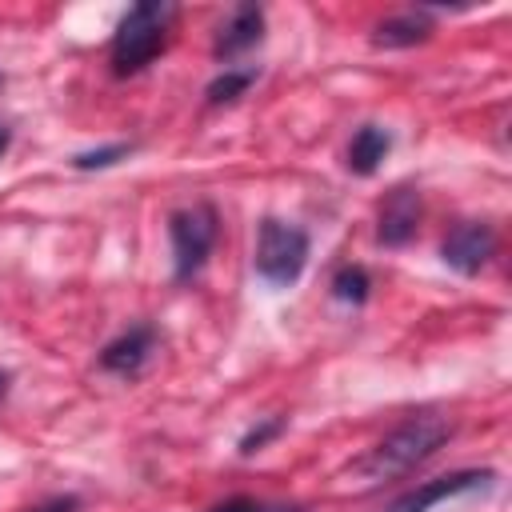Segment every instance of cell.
Listing matches in <instances>:
<instances>
[{
  "mask_svg": "<svg viewBox=\"0 0 512 512\" xmlns=\"http://www.w3.org/2000/svg\"><path fill=\"white\" fill-rule=\"evenodd\" d=\"M452 436V420L440 416V412H416L408 416L404 424H396L360 464L356 472L364 480H392V476H404L412 472L416 464H424L444 440Z\"/></svg>",
  "mask_w": 512,
  "mask_h": 512,
  "instance_id": "1",
  "label": "cell"
},
{
  "mask_svg": "<svg viewBox=\"0 0 512 512\" xmlns=\"http://www.w3.org/2000/svg\"><path fill=\"white\" fill-rule=\"evenodd\" d=\"M172 20H176V8L164 4V0H144V4L128 8L124 20L112 32V44H108L112 72L116 76H136L140 68H148L164 52Z\"/></svg>",
  "mask_w": 512,
  "mask_h": 512,
  "instance_id": "2",
  "label": "cell"
},
{
  "mask_svg": "<svg viewBox=\"0 0 512 512\" xmlns=\"http://www.w3.org/2000/svg\"><path fill=\"white\" fill-rule=\"evenodd\" d=\"M168 240H172V272L176 280H192L216 244V212L208 204H192L168 216Z\"/></svg>",
  "mask_w": 512,
  "mask_h": 512,
  "instance_id": "3",
  "label": "cell"
},
{
  "mask_svg": "<svg viewBox=\"0 0 512 512\" xmlns=\"http://www.w3.org/2000/svg\"><path fill=\"white\" fill-rule=\"evenodd\" d=\"M256 272L268 284H296L304 264H308V236L296 224L284 220H264L256 236Z\"/></svg>",
  "mask_w": 512,
  "mask_h": 512,
  "instance_id": "4",
  "label": "cell"
},
{
  "mask_svg": "<svg viewBox=\"0 0 512 512\" xmlns=\"http://www.w3.org/2000/svg\"><path fill=\"white\" fill-rule=\"evenodd\" d=\"M496 476L488 468H464V472H448V476H436V480H424L420 488L404 492L400 500H392L384 512H428L432 504L440 500H452L460 492H476V488H488Z\"/></svg>",
  "mask_w": 512,
  "mask_h": 512,
  "instance_id": "5",
  "label": "cell"
},
{
  "mask_svg": "<svg viewBox=\"0 0 512 512\" xmlns=\"http://www.w3.org/2000/svg\"><path fill=\"white\" fill-rule=\"evenodd\" d=\"M492 252H496V232L488 224H460L448 232V240L440 248L444 264L464 272V276H476L492 260Z\"/></svg>",
  "mask_w": 512,
  "mask_h": 512,
  "instance_id": "6",
  "label": "cell"
},
{
  "mask_svg": "<svg viewBox=\"0 0 512 512\" xmlns=\"http://www.w3.org/2000/svg\"><path fill=\"white\" fill-rule=\"evenodd\" d=\"M416 224H420V192L416 188H392L380 204L376 240L388 248H400L416 236Z\"/></svg>",
  "mask_w": 512,
  "mask_h": 512,
  "instance_id": "7",
  "label": "cell"
},
{
  "mask_svg": "<svg viewBox=\"0 0 512 512\" xmlns=\"http://www.w3.org/2000/svg\"><path fill=\"white\" fill-rule=\"evenodd\" d=\"M156 352V328L152 324H132L128 332H120L112 344H104L100 352V368L112 376H136L148 356Z\"/></svg>",
  "mask_w": 512,
  "mask_h": 512,
  "instance_id": "8",
  "label": "cell"
},
{
  "mask_svg": "<svg viewBox=\"0 0 512 512\" xmlns=\"http://www.w3.org/2000/svg\"><path fill=\"white\" fill-rule=\"evenodd\" d=\"M260 36H264V8H260V4H240V8H232V16L220 24V32H216V40H212V52H216L220 60H228V56H240L244 48L260 44Z\"/></svg>",
  "mask_w": 512,
  "mask_h": 512,
  "instance_id": "9",
  "label": "cell"
},
{
  "mask_svg": "<svg viewBox=\"0 0 512 512\" xmlns=\"http://www.w3.org/2000/svg\"><path fill=\"white\" fill-rule=\"evenodd\" d=\"M428 36H432V16L424 8L420 12L412 8V12H400V16L384 20V24H376L372 44H380V48H412V44H420Z\"/></svg>",
  "mask_w": 512,
  "mask_h": 512,
  "instance_id": "10",
  "label": "cell"
},
{
  "mask_svg": "<svg viewBox=\"0 0 512 512\" xmlns=\"http://www.w3.org/2000/svg\"><path fill=\"white\" fill-rule=\"evenodd\" d=\"M388 148H392V136L376 124H364V128H356V136L348 144V168L356 176H372L380 168V160L388 156Z\"/></svg>",
  "mask_w": 512,
  "mask_h": 512,
  "instance_id": "11",
  "label": "cell"
},
{
  "mask_svg": "<svg viewBox=\"0 0 512 512\" xmlns=\"http://www.w3.org/2000/svg\"><path fill=\"white\" fill-rule=\"evenodd\" d=\"M252 84H256V68H224V72L208 84L204 96H208V104L216 108V104H232V100L244 96Z\"/></svg>",
  "mask_w": 512,
  "mask_h": 512,
  "instance_id": "12",
  "label": "cell"
},
{
  "mask_svg": "<svg viewBox=\"0 0 512 512\" xmlns=\"http://www.w3.org/2000/svg\"><path fill=\"white\" fill-rule=\"evenodd\" d=\"M368 288H372V280H368V272L360 264H348V268H340L332 276V296L344 300V304H364L368 300Z\"/></svg>",
  "mask_w": 512,
  "mask_h": 512,
  "instance_id": "13",
  "label": "cell"
},
{
  "mask_svg": "<svg viewBox=\"0 0 512 512\" xmlns=\"http://www.w3.org/2000/svg\"><path fill=\"white\" fill-rule=\"evenodd\" d=\"M128 152H132V144H108V148H92V152H80L72 164H76L80 172H92V168H112V164H120Z\"/></svg>",
  "mask_w": 512,
  "mask_h": 512,
  "instance_id": "14",
  "label": "cell"
},
{
  "mask_svg": "<svg viewBox=\"0 0 512 512\" xmlns=\"http://www.w3.org/2000/svg\"><path fill=\"white\" fill-rule=\"evenodd\" d=\"M280 428H284V420H264L260 428H252V432H248V436L240 440V452H244V456L260 452V448H264V444H268L272 436H280Z\"/></svg>",
  "mask_w": 512,
  "mask_h": 512,
  "instance_id": "15",
  "label": "cell"
},
{
  "mask_svg": "<svg viewBox=\"0 0 512 512\" xmlns=\"http://www.w3.org/2000/svg\"><path fill=\"white\" fill-rule=\"evenodd\" d=\"M212 512H296V508H284V504H264V500H252V496H232V500L216 504Z\"/></svg>",
  "mask_w": 512,
  "mask_h": 512,
  "instance_id": "16",
  "label": "cell"
},
{
  "mask_svg": "<svg viewBox=\"0 0 512 512\" xmlns=\"http://www.w3.org/2000/svg\"><path fill=\"white\" fill-rule=\"evenodd\" d=\"M76 508H80L76 496H52V500H44V504H36L28 512H76Z\"/></svg>",
  "mask_w": 512,
  "mask_h": 512,
  "instance_id": "17",
  "label": "cell"
},
{
  "mask_svg": "<svg viewBox=\"0 0 512 512\" xmlns=\"http://www.w3.org/2000/svg\"><path fill=\"white\" fill-rule=\"evenodd\" d=\"M8 144H12V128H4V124H0V156L8 152Z\"/></svg>",
  "mask_w": 512,
  "mask_h": 512,
  "instance_id": "18",
  "label": "cell"
},
{
  "mask_svg": "<svg viewBox=\"0 0 512 512\" xmlns=\"http://www.w3.org/2000/svg\"><path fill=\"white\" fill-rule=\"evenodd\" d=\"M4 392H8V372H0V400H4Z\"/></svg>",
  "mask_w": 512,
  "mask_h": 512,
  "instance_id": "19",
  "label": "cell"
}]
</instances>
